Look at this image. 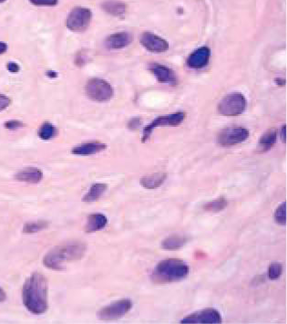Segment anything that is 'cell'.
<instances>
[{"mask_svg":"<svg viewBox=\"0 0 287 324\" xmlns=\"http://www.w3.org/2000/svg\"><path fill=\"white\" fill-rule=\"evenodd\" d=\"M48 280L44 275L35 272L25 281L22 290L23 303L32 314L45 313L49 308Z\"/></svg>","mask_w":287,"mask_h":324,"instance_id":"6da1fadb","label":"cell"},{"mask_svg":"<svg viewBox=\"0 0 287 324\" xmlns=\"http://www.w3.org/2000/svg\"><path fill=\"white\" fill-rule=\"evenodd\" d=\"M86 251V246L78 242L59 246L46 254L43 259V264L50 270H62L67 262L78 261L83 258Z\"/></svg>","mask_w":287,"mask_h":324,"instance_id":"7a4b0ae2","label":"cell"},{"mask_svg":"<svg viewBox=\"0 0 287 324\" xmlns=\"http://www.w3.org/2000/svg\"><path fill=\"white\" fill-rule=\"evenodd\" d=\"M190 269L184 261L178 259H168L156 266L151 280L157 284H166L183 280L189 275Z\"/></svg>","mask_w":287,"mask_h":324,"instance_id":"3957f363","label":"cell"},{"mask_svg":"<svg viewBox=\"0 0 287 324\" xmlns=\"http://www.w3.org/2000/svg\"><path fill=\"white\" fill-rule=\"evenodd\" d=\"M247 101L243 94H229L220 101L218 112L224 116L234 117L241 115L245 111Z\"/></svg>","mask_w":287,"mask_h":324,"instance_id":"277c9868","label":"cell"},{"mask_svg":"<svg viewBox=\"0 0 287 324\" xmlns=\"http://www.w3.org/2000/svg\"><path fill=\"white\" fill-rule=\"evenodd\" d=\"M86 95L93 102L106 103L113 97L112 85L102 79H89L85 87Z\"/></svg>","mask_w":287,"mask_h":324,"instance_id":"5b68a950","label":"cell"},{"mask_svg":"<svg viewBox=\"0 0 287 324\" xmlns=\"http://www.w3.org/2000/svg\"><path fill=\"white\" fill-rule=\"evenodd\" d=\"M92 19V13L88 8H74L68 14L66 27L74 32H82L88 28Z\"/></svg>","mask_w":287,"mask_h":324,"instance_id":"8992f818","label":"cell"},{"mask_svg":"<svg viewBox=\"0 0 287 324\" xmlns=\"http://www.w3.org/2000/svg\"><path fill=\"white\" fill-rule=\"evenodd\" d=\"M132 300L129 299L116 300L100 309L98 312V317L104 321L117 320L132 309Z\"/></svg>","mask_w":287,"mask_h":324,"instance_id":"52a82bcc","label":"cell"},{"mask_svg":"<svg viewBox=\"0 0 287 324\" xmlns=\"http://www.w3.org/2000/svg\"><path fill=\"white\" fill-rule=\"evenodd\" d=\"M185 116L186 115H185L184 113L179 112V113H172L170 115L157 117L143 129L141 142H147L151 138V133H153V131L156 128L178 126V125H180V124L183 123V121L185 120Z\"/></svg>","mask_w":287,"mask_h":324,"instance_id":"ba28073f","label":"cell"},{"mask_svg":"<svg viewBox=\"0 0 287 324\" xmlns=\"http://www.w3.org/2000/svg\"><path fill=\"white\" fill-rule=\"evenodd\" d=\"M249 135L250 133L246 128L232 126L225 128L218 134L217 142L220 145L224 147L233 146L246 141L249 138Z\"/></svg>","mask_w":287,"mask_h":324,"instance_id":"9c48e42d","label":"cell"},{"mask_svg":"<svg viewBox=\"0 0 287 324\" xmlns=\"http://www.w3.org/2000/svg\"><path fill=\"white\" fill-rule=\"evenodd\" d=\"M222 316L217 309L213 308L202 309L188 315L180 320V323H221Z\"/></svg>","mask_w":287,"mask_h":324,"instance_id":"30bf717a","label":"cell"},{"mask_svg":"<svg viewBox=\"0 0 287 324\" xmlns=\"http://www.w3.org/2000/svg\"><path fill=\"white\" fill-rule=\"evenodd\" d=\"M141 44L149 51L161 53L169 49V43L158 35L151 32H144L140 38Z\"/></svg>","mask_w":287,"mask_h":324,"instance_id":"8fae6325","label":"cell"},{"mask_svg":"<svg viewBox=\"0 0 287 324\" xmlns=\"http://www.w3.org/2000/svg\"><path fill=\"white\" fill-rule=\"evenodd\" d=\"M211 57V50L208 47H201L195 50L187 59V65L190 69H199L205 68Z\"/></svg>","mask_w":287,"mask_h":324,"instance_id":"7c38bea8","label":"cell"},{"mask_svg":"<svg viewBox=\"0 0 287 324\" xmlns=\"http://www.w3.org/2000/svg\"><path fill=\"white\" fill-rule=\"evenodd\" d=\"M149 70L153 74L161 84H174L177 83L175 73L172 69L168 68L167 66L161 64L153 63L150 65Z\"/></svg>","mask_w":287,"mask_h":324,"instance_id":"4fadbf2b","label":"cell"},{"mask_svg":"<svg viewBox=\"0 0 287 324\" xmlns=\"http://www.w3.org/2000/svg\"><path fill=\"white\" fill-rule=\"evenodd\" d=\"M133 40L132 34L129 32H117L109 36L106 40V46L111 49H121L131 44Z\"/></svg>","mask_w":287,"mask_h":324,"instance_id":"5bb4252c","label":"cell"},{"mask_svg":"<svg viewBox=\"0 0 287 324\" xmlns=\"http://www.w3.org/2000/svg\"><path fill=\"white\" fill-rule=\"evenodd\" d=\"M15 178L20 182L38 184L43 178V173L37 167H27L16 174Z\"/></svg>","mask_w":287,"mask_h":324,"instance_id":"9a60e30c","label":"cell"},{"mask_svg":"<svg viewBox=\"0 0 287 324\" xmlns=\"http://www.w3.org/2000/svg\"><path fill=\"white\" fill-rule=\"evenodd\" d=\"M107 149V145L105 143L99 142H86L77 145L71 150V152L76 155H92L99 152H102Z\"/></svg>","mask_w":287,"mask_h":324,"instance_id":"2e32d148","label":"cell"},{"mask_svg":"<svg viewBox=\"0 0 287 324\" xmlns=\"http://www.w3.org/2000/svg\"><path fill=\"white\" fill-rule=\"evenodd\" d=\"M107 216H104L103 214H101V213L90 214L87 217L85 231L87 233H94V232L103 229L105 226H107Z\"/></svg>","mask_w":287,"mask_h":324,"instance_id":"e0dca14e","label":"cell"},{"mask_svg":"<svg viewBox=\"0 0 287 324\" xmlns=\"http://www.w3.org/2000/svg\"><path fill=\"white\" fill-rule=\"evenodd\" d=\"M166 178H167L166 173H156L153 175L142 177L140 183L144 188H146L148 190H152L161 187V185L165 182Z\"/></svg>","mask_w":287,"mask_h":324,"instance_id":"ac0fdd59","label":"cell"},{"mask_svg":"<svg viewBox=\"0 0 287 324\" xmlns=\"http://www.w3.org/2000/svg\"><path fill=\"white\" fill-rule=\"evenodd\" d=\"M102 9L110 15L122 17L126 13L127 6L119 0H107L102 4Z\"/></svg>","mask_w":287,"mask_h":324,"instance_id":"d6986e66","label":"cell"},{"mask_svg":"<svg viewBox=\"0 0 287 324\" xmlns=\"http://www.w3.org/2000/svg\"><path fill=\"white\" fill-rule=\"evenodd\" d=\"M277 140V133L275 130H270L263 133L260 138L257 144V150L259 152H266L270 151Z\"/></svg>","mask_w":287,"mask_h":324,"instance_id":"ffe728a7","label":"cell"},{"mask_svg":"<svg viewBox=\"0 0 287 324\" xmlns=\"http://www.w3.org/2000/svg\"><path fill=\"white\" fill-rule=\"evenodd\" d=\"M108 186L104 183H95L88 189V193L83 197V201L92 203L97 201L107 191Z\"/></svg>","mask_w":287,"mask_h":324,"instance_id":"44dd1931","label":"cell"},{"mask_svg":"<svg viewBox=\"0 0 287 324\" xmlns=\"http://www.w3.org/2000/svg\"><path fill=\"white\" fill-rule=\"evenodd\" d=\"M187 237L181 235H171L166 237L164 240L161 242V248L165 251H177L180 250L187 242Z\"/></svg>","mask_w":287,"mask_h":324,"instance_id":"7402d4cb","label":"cell"},{"mask_svg":"<svg viewBox=\"0 0 287 324\" xmlns=\"http://www.w3.org/2000/svg\"><path fill=\"white\" fill-rule=\"evenodd\" d=\"M58 134V129L50 123H44L39 128L38 135L41 140L49 141L56 137Z\"/></svg>","mask_w":287,"mask_h":324,"instance_id":"603a6c76","label":"cell"},{"mask_svg":"<svg viewBox=\"0 0 287 324\" xmlns=\"http://www.w3.org/2000/svg\"><path fill=\"white\" fill-rule=\"evenodd\" d=\"M228 206V201L224 197H219L214 201L209 202L203 206V209L210 213H218L223 211Z\"/></svg>","mask_w":287,"mask_h":324,"instance_id":"cb8c5ba5","label":"cell"},{"mask_svg":"<svg viewBox=\"0 0 287 324\" xmlns=\"http://www.w3.org/2000/svg\"><path fill=\"white\" fill-rule=\"evenodd\" d=\"M49 226V223L47 221H37L28 223L23 227V233L26 234H34L40 230H43Z\"/></svg>","mask_w":287,"mask_h":324,"instance_id":"d4e9b609","label":"cell"},{"mask_svg":"<svg viewBox=\"0 0 287 324\" xmlns=\"http://www.w3.org/2000/svg\"><path fill=\"white\" fill-rule=\"evenodd\" d=\"M274 220L280 226L286 225V203H282L274 212Z\"/></svg>","mask_w":287,"mask_h":324,"instance_id":"484cf974","label":"cell"},{"mask_svg":"<svg viewBox=\"0 0 287 324\" xmlns=\"http://www.w3.org/2000/svg\"><path fill=\"white\" fill-rule=\"evenodd\" d=\"M282 273V264L278 262H273L270 264L268 268V278L270 280H276L281 277Z\"/></svg>","mask_w":287,"mask_h":324,"instance_id":"4316f807","label":"cell"},{"mask_svg":"<svg viewBox=\"0 0 287 324\" xmlns=\"http://www.w3.org/2000/svg\"><path fill=\"white\" fill-rule=\"evenodd\" d=\"M31 4L38 7H54L59 0H29Z\"/></svg>","mask_w":287,"mask_h":324,"instance_id":"83f0119b","label":"cell"},{"mask_svg":"<svg viewBox=\"0 0 287 324\" xmlns=\"http://www.w3.org/2000/svg\"><path fill=\"white\" fill-rule=\"evenodd\" d=\"M25 124L18 120H10L5 123V128L10 131H16L21 127H24Z\"/></svg>","mask_w":287,"mask_h":324,"instance_id":"f1b7e54d","label":"cell"},{"mask_svg":"<svg viewBox=\"0 0 287 324\" xmlns=\"http://www.w3.org/2000/svg\"><path fill=\"white\" fill-rule=\"evenodd\" d=\"M141 124V118L139 117H134V118L131 119L129 121V123L127 124L128 128L131 130V131H136L138 130Z\"/></svg>","mask_w":287,"mask_h":324,"instance_id":"f546056e","label":"cell"},{"mask_svg":"<svg viewBox=\"0 0 287 324\" xmlns=\"http://www.w3.org/2000/svg\"><path fill=\"white\" fill-rule=\"evenodd\" d=\"M11 104V100L10 97L4 94H0V112L9 108Z\"/></svg>","mask_w":287,"mask_h":324,"instance_id":"4dcf8cb0","label":"cell"},{"mask_svg":"<svg viewBox=\"0 0 287 324\" xmlns=\"http://www.w3.org/2000/svg\"><path fill=\"white\" fill-rule=\"evenodd\" d=\"M7 68L11 73H18L20 70V65L16 62H9L7 65Z\"/></svg>","mask_w":287,"mask_h":324,"instance_id":"1f68e13d","label":"cell"},{"mask_svg":"<svg viewBox=\"0 0 287 324\" xmlns=\"http://www.w3.org/2000/svg\"><path fill=\"white\" fill-rule=\"evenodd\" d=\"M279 133H280V136L282 138V142H286V125L285 124L282 125Z\"/></svg>","mask_w":287,"mask_h":324,"instance_id":"d6a6232c","label":"cell"},{"mask_svg":"<svg viewBox=\"0 0 287 324\" xmlns=\"http://www.w3.org/2000/svg\"><path fill=\"white\" fill-rule=\"evenodd\" d=\"M7 50H8V44L3 41H0V55L4 54L7 52Z\"/></svg>","mask_w":287,"mask_h":324,"instance_id":"836d02e7","label":"cell"},{"mask_svg":"<svg viewBox=\"0 0 287 324\" xmlns=\"http://www.w3.org/2000/svg\"><path fill=\"white\" fill-rule=\"evenodd\" d=\"M6 299H7V294H6L5 290L0 287V302L5 301Z\"/></svg>","mask_w":287,"mask_h":324,"instance_id":"e575fe53","label":"cell"},{"mask_svg":"<svg viewBox=\"0 0 287 324\" xmlns=\"http://www.w3.org/2000/svg\"><path fill=\"white\" fill-rule=\"evenodd\" d=\"M6 0H0V3H3V2H5Z\"/></svg>","mask_w":287,"mask_h":324,"instance_id":"d590c367","label":"cell"}]
</instances>
